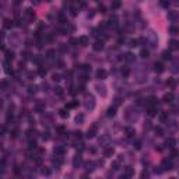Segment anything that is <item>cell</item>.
<instances>
[{
	"mask_svg": "<svg viewBox=\"0 0 179 179\" xmlns=\"http://www.w3.org/2000/svg\"><path fill=\"white\" fill-rule=\"evenodd\" d=\"M146 41H147V43H148L150 48H157V45H158V36H157V34H155L153 30L148 31Z\"/></svg>",
	"mask_w": 179,
	"mask_h": 179,
	"instance_id": "obj_1",
	"label": "cell"
},
{
	"mask_svg": "<svg viewBox=\"0 0 179 179\" xmlns=\"http://www.w3.org/2000/svg\"><path fill=\"white\" fill-rule=\"evenodd\" d=\"M95 105H97V101H95V98H94V95L87 94V95L84 97V107H85V109L92 111V109L95 108Z\"/></svg>",
	"mask_w": 179,
	"mask_h": 179,
	"instance_id": "obj_2",
	"label": "cell"
},
{
	"mask_svg": "<svg viewBox=\"0 0 179 179\" xmlns=\"http://www.w3.org/2000/svg\"><path fill=\"white\" fill-rule=\"evenodd\" d=\"M97 133H98V126L94 123V125L90 126V129L87 130V134H85V136H87L88 139H94V137L97 136Z\"/></svg>",
	"mask_w": 179,
	"mask_h": 179,
	"instance_id": "obj_3",
	"label": "cell"
},
{
	"mask_svg": "<svg viewBox=\"0 0 179 179\" xmlns=\"http://www.w3.org/2000/svg\"><path fill=\"white\" fill-rule=\"evenodd\" d=\"M24 17H25V20H27L28 23L34 21V18H35V13H34V10H32V9H27L25 11H24Z\"/></svg>",
	"mask_w": 179,
	"mask_h": 179,
	"instance_id": "obj_4",
	"label": "cell"
},
{
	"mask_svg": "<svg viewBox=\"0 0 179 179\" xmlns=\"http://www.w3.org/2000/svg\"><path fill=\"white\" fill-rule=\"evenodd\" d=\"M95 90H97V92H98L101 97H107V87H105L104 84H97Z\"/></svg>",
	"mask_w": 179,
	"mask_h": 179,
	"instance_id": "obj_5",
	"label": "cell"
},
{
	"mask_svg": "<svg viewBox=\"0 0 179 179\" xmlns=\"http://www.w3.org/2000/svg\"><path fill=\"white\" fill-rule=\"evenodd\" d=\"M95 77L98 80H105L108 77V73H107V70H104V69H98L95 73Z\"/></svg>",
	"mask_w": 179,
	"mask_h": 179,
	"instance_id": "obj_6",
	"label": "cell"
},
{
	"mask_svg": "<svg viewBox=\"0 0 179 179\" xmlns=\"http://www.w3.org/2000/svg\"><path fill=\"white\" fill-rule=\"evenodd\" d=\"M113 154H115V148H113L112 146H109V147H107L104 150V157L105 158H111Z\"/></svg>",
	"mask_w": 179,
	"mask_h": 179,
	"instance_id": "obj_7",
	"label": "cell"
},
{
	"mask_svg": "<svg viewBox=\"0 0 179 179\" xmlns=\"http://www.w3.org/2000/svg\"><path fill=\"white\" fill-rule=\"evenodd\" d=\"M104 42L102 41H97V42H94V45H92V49H94L95 52H101L104 51Z\"/></svg>",
	"mask_w": 179,
	"mask_h": 179,
	"instance_id": "obj_8",
	"label": "cell"
},
{
	"mask_svg": "<svg viewBox=\"0 0 179 179\" xmlns=\"http://www.w3.org/2000/svg\"><path fill=\"white\" fill-rule=\"evenodd\" d=\"M53 153H55L58 157H62L63 154L66 153V148H64V147H62V146H56V147L53 148Z\"/></svg>",
	"mask_w": 179,
	"mask_h": 179,
	"instance_id": "obj_9",
	"label": "cell"
},
{
	"mask_svg": "<svg viewBox=\"0 0 179 179\" xmlns=\"http://www.w3.org/2000/svg\"><path fill=\"white\" fill-rule=\"evenodd\" d=\"M88 43H90V38L87 35H81L79 38V45H81V46H87Z\"/></svg>",
	"mask_w": 179,
	"mask_h": 179,
	"instance_id": "obj_10",
	"label": "cell"
},
{
	"mask_svg": "<svg viewBox=\"0 0 179 179\" xmlns=\"http://www.w3.org/2000/svg\"><path fill=\"white\" fill-rule=\"evenodd\" d=\"M154 70H155L158 74H161V73L165 70V67H164V64H162L161 62H157V63H154Z\"/></svg>",
	"mask_w": 179,
	"mask_h": 179,
	"instance_id": "obj_11",
	"label": "cell"
},
{
	"mask_svg": "<svg viewBox=\"0 0 179 179\" xmlns=\"http://www.w3.org/2000/svg\"><path fill=\"white\" fill-rule=\"evenodd\" d=\"M175 144H176V140H175L174 137H168V139L165 140V147H168V148H174Z\"/></svg>",
	"mask_w": 179,
	"mask_h": 179,
	"instance_id": "obj_12",
	"label": "cell"
},
{
	"mask_svg": "<svg viewBox=\"0 0 179 179\" xmlns=\"http://www.w3.org/2000/svg\"><path fill=\"white\" fill-rule=\"evenodd\" d=\"M162 101L166 104H169V102H172L174 101V94L172 92H166V94H164V97H162Z\"/></svg>",
	"mask_w": 179,
	"mask_h": 179,
	"instance_id": "obj_13",
	"label": "cell"
},
{
	"mask_svg": "<svg viewBox=\"0 0 179 179\" xmlns=\"http://www.w3.org/2000/svg\"><path fill=\"white\" fill-rule=\"evenodd\" d=\"M125 133H126V136L127 137H134V134H136V130H134L133 127H130V126H127V127H125Z\"/></svg>",
	"mask_w": 179,
	"mask_h": 179,
	"instance_id": "obj_14",
	"label": "cell"
},
{
	"mask_svg": "<svg viewBox=\"0 0 179 179\" xmlns=\"http://www.w3.org/2000/svg\"><path fill=\"white\" fill-rule=\"evenodd\" d=\"M80 164H81V155L77 154V155H74V158H73V166H74V168H79Z\"/></svg>",
	"mask_w": 179,
	"mask_h": 179,
	"instance_id": "obj_15",
	"label": "cell"
},
{
	"mask_svg": "<svg viewBox=\"0 0 179 179\" xmlns=\"http://www.w3.org/2000/svg\"><path fill=\"white\" fill-rule=\"evenodd\" d=\"M84 166H85V171H87V172H92V171H94V166H95V164L92 161H87L84 164Z\"/></svg>",
	"mask_w": 179,
	"mask_h": 179,
	"instance_id": "obj_16",
	"label": "cell"
},
{
	"mask_svg": "<svg viewBox=\"0 0 179 179\" xmlns=\"http://www.w3.org/2000/svg\"><path fill=\"white\" fill-rule=\"evenodd\" d=\"M123 175H125V176H127V178H132L133 175H134V169L132 168V166H126Z\"/></svg>",
	"mask_w": 179,
	"mask_h": 179,
	"instance_id": "obj_17",
	"label": "cell"
},
{
	"mask_svg": "<svg viewBox=\"0 0 179 179\" xmlns=\"http://www.w3.org/2000/svg\"><path fill=\"white\" fill-rule=\"evenodd\" d=\"M14 24H13V21L11 20H9V18H4L3 20V27L6 28V30H11V27H13Z\"/></svg>",
	"mask_w": 179,
	"mask_h": 179,
	"instance_id": "obj_18",
	"label": "cell"
},
{
	"mask_svg": "<svg viewBox=\"0 0 179 179\" xmlns=\"http://www.w3.org/2000/svg\"><path fill=\"white\" fill-rule=\"evenodd\" d=\"M172 71H174V73L179 71V58L172 59Z\"/></svg>",
	"mask_w": 179,
	"mask_h": 179,
	"instance_id": "obj_19",
	"label": "cell"
},
{
	"mask_svg": "<svg viewBox=\"0 0 179 179\" xmlns=\"http://www.w3.org/2000/svg\"><path fill=\"white\" fill-rule=\"evenodd\" d=\"M4 55H6V60H7V62H13V60H14V52L13 51H6Z\"/></svg>",
	"mask_w": 179,
	"mask_h": 179,
	"instance_id": "obj_20",
	"label": "cell"
},
{
	"mask_svg": "<svg viewBox=\"0 0 179 179\" xmlns=\"http://www.w3.org/2000/svg\"><path fill=\"white\" fill-rule=\"evenodd\" d=\"M4 71H6V74H13V69H11V64H10V62H4Z\"/></svg>",
	"mask_w": 179,
	"mask_h": 179,
	"instance_id": "obj_21",
	"label": "cell"
},
{
	"mask_svg": "<svg viewBox=\"0 0 179 179\" xmlns=\"http://www.w3.org/2000/svg\"><path fill=\"white\" fill-rule=\"evenodd\" d=\"M147 113L150 116H155L157 115V107H153V105L147 107Z\"/></svg>",
	"mask_w": 179,
	"mask_h": 179,
	"instance_id": "obj_22",
	"label": "cell"
},
{
	"mask_svg": "<svg viewBox=\"0 0 179 179\" xmlns=\"http://www.w3.org/2000/svg\"><path fill=\"white\" fill-rule=\"evenodd\" d=\"M115 115H116V107H109L108 111H107V116L112 118V116H115Z\"/></svg>",
	"mask_w": 179,
	"mask_h": 179,
	"instance_id": "obj_23",
	"label": "cell"
},
{
	"mask_svg": "<svg viewBox=\"0 0 179 179\" xmlns=\"http://www.w3.org/2000/svg\"><path fill=\"white\" fill-rule=\"evenodd\" d=\"M169 34L171 35H178L179 34V27L178 25H171L169 27Z\"/></svg>",
	"mask_w": 179,
	"mask_h": 179,
	"instance_id": "obj_24",
	"label": "cell"
},
{
	"mask_svg": "<svg viewBox=\"0 0 179 179\" xmlns=\"http://www.w3.org/2000/svg\"><path fill=\"white\" fill-rule=\"evenodd\" d=\"M55 55H56V51H55V49H49V51L46 52V59L53 60V59H55Z\"/></svg>",
	"mask_w": 179,
	"mask_h": 179,
	"instance_id": "obj_25",
	"label": "cell"
},
{
	"mask_svg": "<svg viewBox=\"0 0 179 179\" xmlns=\"http://www.w3.org/2000/svg\"><path fill=\"white\" fill-rule=\"evenodd\" d=\"M169 48L171 49H179V42L175 39H171L169 41Z\"/></svg>",
	"mask_w": 179,
	"mask_h": 179,
	"instance_id": "obj_26",
	"label": "cell"
},
{
	"mask_svg": "<svg viewBox=\"0 0 179 179\" xmlns=\"http://www.w3.org/2000/svg\"><path fill=\"white\" fill-rule=\"evenodd\" d=\"M162 59H164V60H172V55H171V52L169 51L162 52Z\"/></svg>",
	"mask_w": 179,
	"mask_h": 179,
	"instance_id": "obj_27",
	"label": "cell"
},
{
	"mask_svg": "<svg viewBox=\"0 0 179 179\" xmlns=\"http://www.w3.org/2000/svg\"><path fill=\"white\" fill-rule=\"evenodd\" d=\"M150 56V52H148V49H146V48H143V49L140 51V58H143V59H147Z\"/></svg>",
	"mask_w": 179,
	"mask_h": 179,
	"instance_id": "obj_28",
	"label": "cell"
},
{
	"mask_svg": "<svg viewBox=\"0 0 179 179\" xmlns=\"http://www.w3.org/2000/svg\"><path fill=\"white\" fill-rule=\"evenodd\" d=\"M126 62H134V55L130 53V52H127V53H125V58H123Z\"/></svg>",
	"mask_w": 179,
	"mask_h": 179,
	"instance_id": "obj_29",
	"label": "cell"
},
{
	"mask_svg": "<svg viewBox=\"0 0 179 179\" xmlns=\"http://www.w3.org/2000/svg\"><path fill=\"white\" fill-rule=\"evenodd\" d=\"M162 166H164V169H172V164H171V161H168V160H164L162 161Z\"/></svg>",
	"mask_w": 179,
	"mask_h": 179,
	"instance_id": "obj_30",
	"label": "cell"
},
{
	"mask_svg": "<svg viewBox=\"0 0 179 179\" xmlns=\"http://www.w3.org/2000/svg\"><path fill=\"white\" fill-rule=\"evenodd\" d=\"M120 6H122V3L119 2V0H116V2H112L111 9H112V10H118V9H120Z\"/></svg>",
	"mask_w": 179,
	"mask_h": 179,
	"instance_id": "obj_31",
	"label": "cell"
},
{
	"mask_svg": "<svg viewBox=\"0 0 179 179\" xmlns=\"http://www.w3.org/2000/svg\"><path fill=\"white\" fill-rule=\"evenodd\" d=\"M59 115H60V118H63V119L69 118V112H67V109H66V108L60 109V111H59Z\"/></svg>",
	"mask_w": 179,
	"mask_h": 179,
	"instance_id": "obj_32",
	"label": "cell"
},
{
	"mask_svg": "<svg viewBox=\"0 0 179 179\" xmlns=\"http://www.w3.org/2000/svg\"><path fill=\"white\" fill-rule=\"evenodd\" d=\"M35 134H36V132L35 130H32V129H30V130H27V137L30 140H32V137H35Z\"/></svg>",
	"mask_w": 179,
	"mask_h": 179,
	"instance_id": "obj_33",
	"label": "cell"
},
{
	"mask_svg": "<svg viewBox=\"0 0 179 179\" xmlns=\"http://www.w3.org/2000/svg\"><path fill=\"white\" fill-rule=\"evenodd\" d=\"M52 162H53L55 166H60V165H62V162H63V160H62V157H58V158H55Z\"/></svg>",
	"mask_w": 179,
	"mask_h": 179,
	"instance_id": "obj_34",
	"label": "cell"
},
{
	"mask_svg": "<svg viewBox=\"0 0 179 179\" xmlns=\"http://www.w3.org/2000/svg\"><path fill=\"white\" fill-rule=\"evenodd\" d=\"M116 24H118V17H116V15H112L111 20H109V25H113V27H115Z\"/></svg>",
	"mask_w": 179,
	"mask_h": 179,
	"instance_id": "obj_35",
	"label": "cell"
},
{
	"mask_svg": "<svg viewBox=\"0 0 179 179\" xmlns=\"http://www.w3.org/2000/svg\"><path fill=\"white\" fill-rule=\"evenodd\" d=\"M168 18L171 21H175V20H176V13H175V11H168Z\"/></svg>",
	"mask_w": 179,
	"mask_h": 179,
	"instance_id": "obj_36",
	"label": "cell"
},
{
	"mask_svg": "<svg viewBox=\"0 0 179 179\" xmlns=\"http://www.w3.org/2000/svg\"><path fill=\"white\" fill-rule=\"evenodd\" d=\"M77 105H79V101H73V102H70V104H67V105H66V109H71V108H76Z\"/></svg>",
	"mask_w": 179,
	"mask_h": 179,
	"instance_id": "obj_37",
	"label": "cell"
},
{
	"mask_svg": "<svg viewBox=\"0 0 179 179\" xmlns=\"http://www.w3.org/2000/svg\"><path fill=\"white\" fill-rule=\"evenodd\" d=\"M137 43H139V39H130L129 41V46L130 48H136Z\"/></svg>",
	"mask_w": 179,
	"mask_h": 179,
	"instance_id": "obj_38",
	"label": "cell"
},
{
	"mask_svg": "<svg viewBox=\"0 0 179 179\" xmlns=\"http://www.w3.org/2000/svg\"><path fill=\"white\" fill-rule=\"evenodd\" d=\"M83 122H84V115H81V113H80V115H77L76 116V123H83Z\"/></svg>",
	"mask_w": 179,
	"mask_h": 179,
	"instance_id": "obj_39",
	"label": "cell"
},
{
	"mask_svg": "<svg viewBox=\"0 0 179 179\" xmlns=\"http://www.w3.org/2000/svg\"><path fill=\"white\" fill-rule=\"evenodd\" d=\"M166 85H169L171 88H175V85H176V83H175L174 79H169L168 81H166Z\"/></svg>",
	"mask_w": 179,
	"mask_h": 179,
	"instance_id": "obj_40",
	"label": "cell"
},
{
	"mask_svg": "<svg viewBox=\"0 0 179 179\" xmlns=\"http://www.w3.org/2000/svg\"><path fill=\"white\" fill-rule=\"evenodd\" d=\"M34 62L38 64L39 67H42V58H41V56H36V58L34 59Z\"/></svg>",
	"mask_w": 179,
	"mask_h": 179,
	"instance_id": "obj_41",
	"label": "cell"
},
{
	"mask_svg": "<svg viewBox=\"0 0 179 179\" xmlns=\"http://www.w3.org/2000/svg\"><path fill=\"white\" fill-rule=\"evenodd\" d=\"M28 147H30V150H32V148H36V141L35 140H30V143H28Z\"/></svg>",
	"mask_w": 179,
	"mask_h": 179,
	"instance_id": "obj_42",
	"label": "cell"
},
{
	"mask_svg": "<svg viewBox=\"0 0 179 179\" xmlns=\"http://www.w3.org/2000/svg\"><path fill=\"white\" fill-rule=\"evenodd\" d=\"M155 133H157V136H164V130H162V127H160V126L155 127Z\"/></svg>",
	"mask_w": 179,
	"mask_h": 179,
	"instance_id": "obj_43",
	"label": "cell"
},
{
	"mask_svg": "<svg viewBox=\"0 0 179 179\" xmlns=\"http://www.w3.org/2000/svg\"><path fill=\"white\" fill-rule=\"evenodd\" d=\"M129 73H130L129 67H123V69H122V76H123V77H127Z\"/></svg>",
	"mask_w": 179,
	"mask_h": 179,
	"instance_id": "obj_44",
	"label": "cell"
},
{
	"mask_svg": "<svg viewBox=\"0 0 179 179\" xmlns=\"http://www.w3.org/2000/svg\"><path fill=\"white\" fill-rule=\"evenodd\" d=\"M36 85H30V87H28V92H30V94H34V92H36Z\"/></svg>",
	"mask_w": 179,
	"mask_h": 179,
	"instance_id": "obj_45",
	"label": "cell"
},
{
	"mask_svg": "<svg viewBox=\"0 0 179 179\" xmlns=\"http://www.w3.org/2000/svg\"><path fill=\"white\" fill-rule=\"evenodd\" d=\"M119 164H120V161H119V160L115 161V162L112 164V169H113V171H118V169H119Z\"/></svg>",
	"mask_w": 179,
	"mask_h": 179,
	"instance_id": "obj_46",
	"label": "cell"
},
{
	"mask_svg": "<svg viewBox=\"0 0 179 179\" xmlns=\"http://www.w3.org/2000/svg\"><path fill=\"white\" fill-rule=\"evenodd\" d=\"M38 73H39V76H41V77H45V76H46V69H43V67H39Z\"/></svg>",
	"mask_w": 179,
	"mask_h": 179,
	"instance_id": "obj_47",
	"label": "cell"
},
{
	"mask_svg": "<svg viewBox=\"0 0 179 179\" xmlns=\"http://www.w3.org/2000/svg\"><path fill=\"white\" fill-rule=\"evenodd\" d=\"M160 119H161V122H165L166 119H168V113H166V112H162L161 115H160Z\"/></svg>",
	"mask_w": 179,
	"mask_h": 179,
	"instance_id": "obj_48",
	"label": "cell"
},
{
	"mask_svg": "<svg viewBox=\"0 0 179 179\" xmlns=\"http://www.w3.org/2000/svg\"><path fill=\"white\" fill-rule=\"evenodd\" d=\"M55 94L63 95V90H62V87H55Z\"/></svg>",
	"mask_w": 179,
	"mask_h": 179,
	"instance_id": "obj_49",
	"label": "cell"
},
{
	"mask_svg": "<svg viewBox=\"0 0 179 179\" xmlns=\"http://www.w3.org/2000/svg\"><path fill=\"white\" fill-rule=\"evenodd\" d=\"M42 174H43V175H46V176H49V175H51V169H49V168H46V166H43Z\"/></svg>",
	"mask_w": 179,
	"mask_h": 179,
	"instance_id": "obj_50",
	"label": "cell"
},
{
	"mask_svg": "<svg viewBox=\"0 0 179 179\" xmlns=\"http://www.w3.org/2000/svg\"><path fill=\"white\" fill-rule=\"evenodd\" d=\"M134 147H136V150H140L141 148V140H136V141H134Z\"/></svg>",
	"mask_w": 179,
	"mask_h": 179,
	"instance_id": "obj_51",
	"label": "cell"
},
{
	"mask_svg": "<svg viewBox=\"0 0 179 179\" xmlns=\"http://www.w3.org/2000/svg\"><path fill=\"white\" fill-rule=\"evenodd\" d=\"M59 21L62 23V24H66V23H67V20H66V17H64L63 14H59Z\"/></svg>",
	"mask_w": 179,
	"mask_h": 179,
	"instance_id": "obj_52",
	"label": "cell"
},
{
	"mask_svg": "<svg viewBox=\"0 0 179 179\" xmlns=\"http://www.w3.org/2000/svg\"><path fill=\"white\" fill-rule=\"evenodd\" d=\"M52 80H53V81H59L60 80V76L59 74H53V76H52Z\"/></svg>",
	"mask_w": 179,
	"mask_h": 179,
	"instance_id": "obj_53",
	"label": "cell"
},
{
	"mask_svg": "<svg viewBox=\"0 0 179 179\" xmlns=\"http://www.w3.org/2000/svg\"><path fill=\"white\" fill-rule=\"evenodd\" d=\"M70 14L73 15V17H76V15H77V10L76 9H70Z\"/></svg>",
	"mask_w": 179,
	"mask_h": 179,
	"instance_id": "obj_54",
	"label": "cell"
},
{
	"mask_svg": "<svg viewBox=\"0 0 179 179\" xmlns=\"http://www.w3.org/2000/svg\"><path fill=\"white\" fill-rule=\"evenodd\" d=\"M42 139L43 140H49V133H43L42 134Z\"/></svg>",
	"mask_w": 179,
	"mask_h": 179,
	"instance_id": "obj_55",
	"label": "cell"
},
{
	"mask_svg": "<svg viewBox=\"0 0 179 179\" xmlns=\"http://www.w3.org/2000/svg\"><path fill=\"white\" fill-rule=\"evenodd\" d=\"M58 66H59V69H63V67H64V63H63V60H59V62H58Z\"/></svg>",
	"mask_w": 179,
	"mask_h": 179,
	"instance_id": "obj_56",
	"label": "cell"
},
{
	"mask_svg": "<svg viewBox=\"0 0 179 179\" xmlns=\"http://www.w3.org/2000/svg\"><path fill=\"white\" fill-rule=\"evenodd\" d=\"M99 11H101V13H107V11H105V6L104 4L99 6Z\"/></svg>",
	"mask_w": 179,
	"mask_h": 179,
	"instance_id": "obj_57",
	"label": "cell"
},
{
	"mask_svg": "<svg viewBox=\"0 0 179 179\" xmlns=\"http://www.w3.org/2000/svg\"><path fill=\"white\" fill-rule=\"evenodd\" d=\"M161 6L162 7H168L169 6V2H161Z\"/></svg>",
	"mask_w": 179,
	"mask_h": 179,
	"instance_id": "obj_58",
	"label": "cell"
},
{
	"mask_svg": "<svg viewBox=\"0 0 179 179\" xmlns=\"http://www.w3.org/2000/svg\"><path fill=\"white\" fill-rule=\"evenodd\" d=\"M60 51H62V52H66V46H64V43H60Z\"/></svg>",
	"mask_w": 179,
	"mask_h": 179,
	"instance_id": "obj_59",
	"label": "cell"
},
{
	"mask_svg": "<svg viewBox=\"0 0 179 179\" xmlns=\"http://www.w3.org/2000/svg\"><path fill=\"white\" fill-rule=\"evenodd\" d=\"M151 127V125H150V122H146V125H144V129H150Z\"/></svg>",
	"mask_w": 179,
	"mask_h": 179,
	"instance_id": "obj_60",
	"label": "cell"
},
{
	"mask_svg": "<svg viewBox=\"0 0 179 179\" xmlns=\"http://www.w3.org/2000/svg\"><path fill=\"white\" fill-rule=\"evenodd\" d=\"M119 179H129V178H127V176H125V175H122V176H120Z\"/></svg>",
	"mask_w": 179,
	"mask_h": 179,
	"instance_id": "obj_61",
	"label": "cell"
},
{
	"mask_svg": "<svg viewBox=\"0 0 179 179\" xmlns=\"http://www.w3.org/2000/svg\"><path fill=\"white\" fill-rule=\"evenodd\" d=\"M81 179H88V178H87V176H83V178H81Z\"/></svg>",
	"mask_w": 179,
	"mask_h": 179,
	"instance_id": "obj_62",
	"label": "cell"
},
{
	"mask_svg": "<svg viewBox=\"0 0 179 179\" xmlns=\"http://www.w3.org/2000/svg\"><path fill=\"white\" fill-rule=\"evenodd\" d=\"M171 179H176V178H171Z\"/></svg>",
	"mask_w": 179,
	"mask_h": 179,
	"instance_id": "obj_63",
	"label": "cell"
},
{
	"mask_svg": "<svg viewBox=\"0 0 179 179\" xmlns=\"http://www.w3.org/2000/svg\"><path fill=\"white\" fill-rule=\"evenodd\" d=\"M178 101H179V95H178Z\"/></svg>",
	"mask_w": 179,
	"mask_h": 179,
	"instance_id": "obj_64",
	"label": "cell"
}]
</instances>
